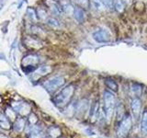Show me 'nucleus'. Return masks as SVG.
<instances>
[{
	"label": "nucleus",
	"instance_id": "11",
	"mask_svg": "<svg viewBox=\"0 0 147 138\" xmlns=\"http://www.w3.org/2000/svg\"><path fill=\"white\" fill-rule=\"evenodd\" d=\"M14 110L18 112V113H20L22 115H25L30 113V105L27 104L26 102H17L14 106Z\"/></svg>",
	"mask_w": 147,
	"mask_h": 138
},
{
	"label": "nucleus",
	"instance_id": "1",
	"mask_svg": "<svg viewBox=\"0 0 147 138\" xmlns=\"http://www.w3.org/2000/svg\"><path fill=\"white\" fill-rule=\"evenodd\" d=\"M75 92V87L73 85H68L64 89H63L59 92V94L53 98V103L58 108H63L70 102L71 99L73 98V94Z\"/></svg>",
	"mask_w": 147,
	"mask_h": 138
},
{
	"label": "nucleus",
	"instance_id": "10",
	"mask_svg": "<svg viewBox=\"0 0 147 138\" xmlns=\"http://www.w3.org/2000/svg\"><path fill=\"white\" fill-rule=\"evenodd\" d=\"M47 6L49 7L51 12H52L53 15L59 16L63 13V9H62L61 5L58 4L57 2L53 1V0H49V1H47Z\"/></svg>",
	"mask_w": 147,
	"mask_h": 138
},
{
	"label": "nucleus",
	"instance_id": "14",
	"mask_svg": "<svg viewBox=\"0 0 147 138\" xmlns=\"http://www.w3.org/2000/svg\"><path fill=\"white\" fill-rule=\"evenodd\" d=\"M74 17L78 22H83L86 18V13L85 10L81 7H75L74 11Z\"/></svg>",
	"mask_w": 147,
	"mask_h": 138
},
{
	"label": "nucleus",
	"instance_id": "25",
	"mask_svg": "<svg viewBox=\"0 0 147 138\" xmlns=\"http://www.w3.org/2000/svg\"><path fill=\"white\" fill-rule=\"evenodd\" d=\"M27 15L28 17L30 18V20H32V21H36L38 17H37V13H36V10L31 7H29L27 9Z\"/></svg>",
	"mask_w": 147,
	"mask_h": 138
},
{
	"label": "nucleus",
	"instance_id": "30",
	"mask_svg": "<svg viewBox=\"0 0 147 138\" xmlns=\"http://www.w3.org/2000/svg\"><path fill=\"white\" fill-rule=\"evenodd\" d=\"M4 0H0V8H1L3 7V5H4Z\"/></svg>",
	"mask_w": 147,
	"mask_h": 138
},
{
	"label": "nucleus",
	"instance_id": "7",
	"mask_svg": "<svg viewBox=\"0 0 147 138\" xmlns=\"http://www.w3.org/2000/svg\"><path fill=\"white\" fill-rule=\"evenodd\" d=\"M88 107H89V104L87 99H84L77 101L75 107V116H76L78 119H82L85 116V113L86 112V110H88Z\"/></svg>",
	"mask_w": 147,
	"mask_h": 138
},
{
	"label": "nucleus",
	"instance_id": "18",
	"mask_svg": "<svg viewBox=\"0 0 147 138\" xmlns=\"http://www.w3.org/2000/svg\"><path fill=\"white\" fill-rule=\"evenodd\" d=\"M141 130L144 135H147V110H145L144 112H142V122H141Z\"/></svg>",
	"mask_w": 147,
	"mask_h": 138
},
{
	"label": "nucleus",
	"instance_id": "6",
	"mask_svg": "<svg viewBox=\"0 0 147 138\" xmlns=\"http://www.w3.org/2000/svg\"><path fill=\"white\" fill-rule=\"evenodd\" d=\"M93 39L98 43H109L111 41V35L106 29H98L93 32Z\"/></svg>",
	"mask_w": 147,
	"mask_h": 138
},
{
	"label": "nucleus",
	"instance_id": "12",
	"mask_svg": "<svg viewBox=\"0 0 147 138\" xmlns=\"http://www.w3.org/2000/svg\"><path fill=\"white\" fill-rule=\"evenodd\" d=\"M60 5H61L63 13L67 14V15H74L75 7H74V6L68 1V0H61Z\"/></svg>",
	"mask_w": 147,
	"mask_h": 138
},
{
	"label": "nucleus",
	"instance_id": "5",
	"mask_svg": "<svg viewBox=\"0 0 147 138\" xmlns=\"http://www.w3.org/2000/svg\"><path fill=\"white\" fill-rule=\"evenodd\" d=\"M131 125H132V122H131V116L129 114H125V116L121 120V122H119L118 126V129H117L118 136L121 138L126 137L128 135V133L131 131Z\"/></svg>",
	"mask_w": 147,
	"mask_h": 138
},
{
	"label": "nucleus",
	"instance_id": "15",
	"mask_svg": "<svg viewBox=\"0 0 147 138\" xmlns=\"http://www.w3.org/2000/svg\"><path fill=\"white\" fill-rule=\"evenodd\" d=\"M98 101H95L90 108L89 117L94 122L95 120H98Z\"/></svg>",
	"mask_w": 147,
	"mask_h": 138
},
{
	"label": "nucleus",
	"instance_id": "28",
	"mask_svg": "<svg viewBox=\"0 0 147 138\" xmlns=\"http://www.w3.org/2000/svg\"><path fill=\"white\" fill-rule=\"evenodd\" d=\"M103 3L105 5L106 8L110 9L114 7V5H115V0H103Z\"/></svg>",
	"mask_w": 147,
	"mask_h": 138
},
{
	"label": "nucleus",
	"instance_id": "24",
	"mask_svg": "<svg viewBox=\"0 0 147 138\" xmlns=\"http://www.w3.org/2000/svg\"><path fill=\"white\" fill-rule=\"evenodd\" d=\"M105 83H106V85H107V87H109V89H112L113 91L118 90V84L113 79H109V78H108V79H106Z\"/></svg>",
	"mask_w": 147,
	"mask_h": 138
},
{
	"label": "nucleus",
	"instance_id": "20",
	"mask_svg": "<svg viewBox=\"0 0 147 138\" xmlns=\"http://www.w3.org/2000/svg\"><path fill=\"white\" fill-rule=\"evenodd\" d=\"M46 22H47V24L51 28H53V29H58L60 27V22L57 18H48Z\"/></svg>",
	"mask_w": 147,
	"mask_h": 138
},
{
	"label": "nucleus",
	"instance_id": "26",
	"mask_svg": "<svg viewBox=\"0 0 147 138\" xmlns=\"http://www.w3.org/2000/svg\"><path fill=\"white\" fill-rule=\"evenodd\" d=\"M75 2L83 9H87L90 6L89 0H75Z\"/></svg>",
	"mask_w": 147,
	"mask_h": 138
},
{
	"label": "nucleus",
	"instance_id": "9",
	"mask_svg": "<svg viewBox=\"0 0 147 138\" xmlns=\"http://www.w3.org/2000/svg\"><path fill=\"white\" fill-rule=\"evenodd\" d=\"M131 112L133 117L135 120H138L141 114V108H142V101L139 98H134L131 101Z\"/></svg>",
	"mask_w": 147,
	"mask_h": 138
},
{
	"label": "nucleus",
	"instance_id": "31",
	"mask_svg": "<svg viewBox=\"0 0 147 138\" xmlns=\"http://www.w3.org/2000/svg\"><path fill=\"white\" fill-rule=\"evenodd\" d=\"M146 92H147V89H146Z\"/></svg>",
	"mask_w": 147,
	"mask_h": 138
},
{
	"label": "nucleus",
	"instance_id": "4",
	"mask_svg": "<svg viewBox=\"0 0 147 138\" xmlns=\"http://www.w3.org/2000/svg\"><path fill=\"white\" fill-rule=\"evenodd\" d=\"M64 83H65V80L63 76H53L49 80L45 81L43 87L48 93L53 94L55 91H57L60 87L64 85Z\"/></svg>",
	"mask_w": 147,
	"mask_h": 138
},
{
	"label": "nucleus",
	"instance_id": "19",
	"mask_svg": "<svg viewBox=\"0 0 147 138\" xmlns=\"http://www.w3.org/2000/svg\"><path fill=\"white\" fill-rule=\"evenodd\" d=\"M131 92L134 97H139L142 93V87L139 84H132L131 87Z\"/></svg>",
	"mask_w": 147,
	"mask_h": 138
},
{
	"label": "nucleus",
	"instance_id": "16",
	"mask_svg": "<svg viewBox=\"0 0 147 138\" xmlns=\"http://www.w3.org/2000/svg\"><path fill=\"white\" fill-rule=\"evenodd\" d=\"M90 4L92 7L96 11H104L106 9L103 0H90Z\"/></svg>",
	"mask_w": 147,
	"mask_h": 138
},
{
	"label": "nucleus",
	"instance_id": "21",
	"mask_svg": "<svg viewBox=\"0 0 147 138\" xmlns=\"http://www.w3.org/2000/svg\"><path fill=\"white\" fill-rule=\"evenodd\" d=\"M49 135L52 138H57L61 135V130L56 126H53L49 129Z\"/></svg>",
	"mask_w": 147,
	"mask_h": 138
},
{
	"label": "nucleus",
	"instance_id": "17",
	"mask_svg": "<svg viewBox=\"0 0 147 138\" xmlns=\"http://www.w3.org/2000/svg\"><path fill=\"white\" fill-rule=\"evenodd\" d=\"M25 120L24 118H18L17 119L15 122H14V129L18 132V133H20L23 129L25 127Z\"/></svg>",
	"mask_w": 147,
	"mask_h": 138
},
{
	"label": "nucleus",
	"instance_id": "3",
	"mask_svg": "<svg viewBox=\"0 0 147 138\" xmlns=\"http://www.w3.org/2000/svg\"><path fill=\"white\" fill-rule=\"evenodd\" d=\"M40 62V57L38 54L30 53L25 55L21 60V68L26 74H30L33 72L37 66Z\"/></svg>",
	"mask_w": 147,
	"mask_h": 138
},
{
	"label": "nucleus",
	"instance_id": "8",
	"mask_svg": "<svg viewBox=\"0 0 147 138\" xmlns=\"http://www.w3.org/2000/svg\"><path fill=\"white\" fill-rule=\"evenodd\" d=\"M52 71V68L48 66H40L38 68H36L35 70L32 72L31 74V79L32 80H38L40 79V77H42L46 75H48V74Z\"/></svg>",
	"mask_w": 147,
	"mask_h": 138
},
{
	"label": "nucleus",
	"instance_id": "22",
	"mask_svg": "<svg viewBox=\"0 0 147 138\" xmlns=\"http://www.w3.org/2000/svg\"><path fill=\"white\" fill-rule=\"evenodd\" d=\"M36 13H37V17H38V18L40 20H44L48 18L47 12H46V10L42 7H39L36 10Z\"/></svg>",
	"mask_w": 147,
	"mask_h": 138
},
{
	"label": "nucleus",
	"instance_id": "23",
	"mask_svg": "<svg viewBox=\"0 0 147 138\" xmlns=\"http://www.w3.org/2000/svg\"><path fill=\"white\" fill-rule=\"evenodd\" d=\"M0 126L5 128V129H8L9 128V122H8V120L1 112H0Z\"/></svg>",
	"mask_w": 147,
	"mask_h": 138
},
{
	"label": "nucleus",
	"instance_id": "13",
	"mask_svg": "<svg viewBox=\"0 0 147 138\" xmlns=\"http://www.w3.org/2000/svg\"><path fill=\"white\" fill-rule=\"evenodd\" d=\"M40 43V41L38 39L33 38V37H30V36H28L24 39V44L28 48L38 49L40 47V45H39Z\"/></svg>",
	"mask_w": 147,
	"mask_h": 138
},
{
	"label": "nucleus",
	"instance_id": "2",
	"mask_svg": "<svg viewBox=\"0 0 147 138\" xmlns=\"http://www.w3.org/2000/svg\"><path fill=\"white\" fill-rule=\"evenodd\" d=\"M116 110V99L115 96L109 91L104 92V112L106 115V120L109 122L111 121L112 115Z\"/></svg>",
	"mask_w": 147,
	"mask_h": 138
},
{
	"label": "nucleus",
	"instance_id": "29",
	"mask_svg": "<svg viewBox=\"0 0 147 138\" xmlns=\"http://www.w3.org/2000/svg\"><path fill=\"white\" fill-rule=\"evenodd\" d=\"M30 138H41L40 133H31Z\"/></svg>",
	"mask_w": 147,
	"mask_h": 138
},
{
	"label": "nucleus",
	"instance_id": "27",
	"mask_svg": "<svg viewBox=\"0 0 147 138\" xmlns=\"http://www.w3.org/2000/svg\"><path fill=\"white\" fill-rule=\"evenodd\" d=\"M114 7L116 8V10H117L118 12H122V11H123V9H124L123 3L121 1V0H115Z\"/></svg>",
	"mask_w": 147,
	"mask_h": 138
}]
</instances>
